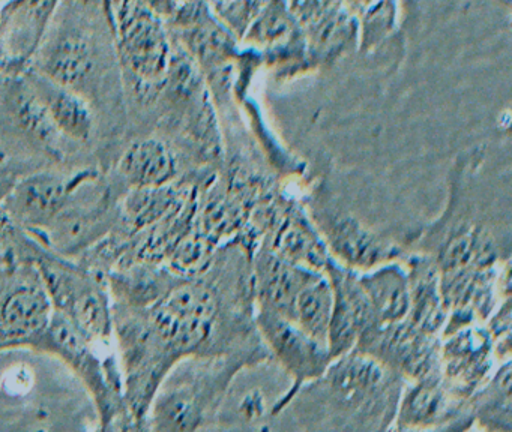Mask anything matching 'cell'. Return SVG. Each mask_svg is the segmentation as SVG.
Masks as SVG:
<instances>
[{"label": "cell", "instance_id": "obj_29", "mask_svg": "<svg viewBox=\"0 0 512 432\" xmlns=\"http://www.w3.org/2000/svg\"><path fill=\"white\" fill-rule=\"evenodd\" d=\"M349 3L364 20L365 41L385 35L391 27L395 12L392 0H349Z\"/></svg>", "mask_w": 512, "mask_h": 432}, {"label": "cell", "instance_id": "obj_1", "mask_svg": "<svg viewBox=\"0 0 512 432\" xmlns=\"http://www.w3.org/2000/svg\"><path fill=\"white\" fill-rule=\"evenodd\" d=\"M100 431L80 378L53 354L0 351V431Z\"/></svg>", "mask_w": 512, "mask_h": 432}, {"label": "cell", "instance_id": "obj_18", "mask_svg": "<svg viewBox=\"0 0 512 432\" xmlns=\"http://www.w3.org/2000/svg\"><path fill=\"white\" fill-rule=\"evenodd\" d=\"M409 314L406 320L422 332L439 336L448 321V309L440 291V269L430 255L409 260Z\"/></svg>", "mask_w": 512, "mask_h": 432}, {"label": "cell", "instance_id": "obj_3", "mask_svg": "<svg viewBox=\"0 0 512 432\" xmlns=\"http://www.w3.org/2000/svg\"><path fill=\"white\" fill-rule=\"evenodd\" d=\"M35 350L61 359L85 384L97 410L100 431H134L125 404L116 344L92 342L67 318L52 312L49 326Z\"/></svg>", "mask_w": 512, "mask_h": 432}, {"label": "cell", "instance_id": "obj_26", "mask_svg": "<svg viewBox=\"0 0 512 432\" xmlns=\"http://www.w3.org/2000/svg\"><path fill=\"white\" fill-rule=\"evenodd\" d=\"M469 413L490 429H511V362L506 360L484 389L476 390Z\"/></svg>", "mask_w": 512, "mask_h": 432}, {"label": "cell", "instance_id": "obj_14", "mask_svg": "<svg viewBox=\"0 0 512 432\" xmlns=\"http://www.w3.org/2000/svg\"><path fill=\"white\" fill-rule=\"evenodd\" d=\"M397 423L401 429L433 428L452 422L467 407V399L454 395L443 383L440 371L415 380L401 393Z\"/></svg>", "mask_w": 512, "mask_h": 432}, {"label": "cell", "instance_id": "obj_9", "mask_svg": "<svg viewBox=\"0 0 512 432\" xmlns=\"http://www.w3.org/2000/svg\"><path fill=\"white\" fill-rule=\"evenodd\" d=\"M257 324L263 338L268 342L272 354L283 368L292 375L293 386L283 399L278 401L272 413L277 414L292 402L298 390L307 381L316 380L332 362L328 347L308 336L292 320L272 309L260 306Z\"/></svg>", "mask_w": 512, "mask_h": 432}, {"label": "cell", "instance_id": "obj_17", "mask_svg": "<svg viewBox=\"0 0 512 432\" xmlns=\"http://www.w3.org/2000/svg\"><path fill=\"white\" fill-rule=\"evenodd\" d=\"M323 231L332 251L347 266L371 269L389 263L401 255L397 246L380 239L373 231L362 227L352 216H328L323 222Z\"/></svg>", "mask_w": 512, "mask_h": 432}, {"label": "cell", "instance_id": "obj_31", "mask_svg": "<svg viewBox=\"0 0 512 432\" xmlns=\"http://www.w3.org/2000/svg\"><path fill=\"white\" fill-rule=\"evenodd\" d=\"M242 411H245L247 417L259 416L263 411V399L262 395L253 396L247 395L244 404H242Z\"/></svg>", "mask_w": 512, "mask_h": 432}, {"label": "cell", "instance_id": "obj_15", "mask_svg": "<svg viewBox=\"0 0 512 432\" xmlns=\"http://www.w3.org/2000/svg\"><path fill=\"white\" fill-rule=\"evenodd\" d=\"M181 279L166 264L134 261L112 270L107 284L113 306L146 309L160 302Z\"/></svg>", "mask_w": 512, "mask_h": 432}, {"label": "cell", "instance_id": "obj_25", "mask_svg": "<svg viewBox=\"0 0 512 432\" xmlns=\"http://www.w3.org/2000/svg\"><path fill=\"white\" fill-rule=\"evenodd\" d=\"M332 303H334V293H332L331 282L328 276L319 275L299 291L293 303L290 320L301 327L308 336L328 347Z\"/></svg>", "mask_w": 512, "mask_h": 432}, {"label": "cell", "instance_id": "obj_30", "mask_svg": "<svg viewBox=\"0 0 512 432\" xmlns=\"http://www.w3.org/2000/svg\"><path fill=\"white\" fill-rule=\"evenodd\" d=\"M289 17L281 0H274L260 14L259 20L251 30L250 38L257 42H274L286 35L289 30Z\"/></svg>", "mask_w": 512, "mask_h": 432}, {"label": "cell", "instance_id": "obj_13", "mask_svg": "<svg viewBox=\"0 0 512 432\" xmlns=\"http://www.w3.org/2000/svg\"><path fill=\"white\" fill-rule=\"evenodd\" d=\"M325 273L334 293L328 330V350L334 360L355 348L359 336L371 324V311L359 275L332 258Z\"/></svg>", "mask_w": 512, "mask_h": 432}, {"label": "cell", "instance_id": "obj_20", "mask_svg": "<svg viewBox=\"0 0 512 432\" xmlns=\"http://www.w3.org/2000/svg\"><path fill=\"white\" fill-rule=\"evenodd\" d=\"M55 5L56 0H13L0 18V50L14 59L31 56Z\"/></svg>", "mask_w": 512, "mask_h": 432}, {"label": "cell", "instance_id": "obj_24", "mask_svg": "<svg viewBox=\"0 0 512 432\" xmlns=\"http://www.w3.org/2000/svg\"><path fill=\"white\" fill-rule=\"evenodd\" d=\"M434 260L440 272L466 267H491L496 260V245L484 228L466 225L455 228Z\"/></svg>", "mask_w": 512, "mask_h": 432}, {"label": "cell", "instance_id": "obj_16", "mask_svg": "<svg viewBox=\"0 0 512 432\" xmlns=\"http://www.w3.org/2000/svg\"><path fill=\"white\" fill-rule=\"evenodd\" d=\"M254 270L260 306L272 309L289 320L292 318L293 303L299 291L322 275L284 260L272 249H262L257 254Z\"/></svg>", "mask_w": 512, "mask_h": 432}, {"label": "cell", "instance_id": "obj_5", "mask_svg": "<svg viewBox=\"0 0 512 432\" xmlns=\"http://www.w3.org/2000/svg\"><path fill=\"white\" fill-rule=\"evenodd\" d=\"M31 261L40 272L53 312L67 318L92 342L115 345L107 276L46 248L38 240Z\"/></svg>", "mask_w": 512, "mask_h": 432}, {"label": "cell", "instance_id": "obj_28", "mask_svg": "<svg viewBox=\"0 0 512 432\" xmlns=\"http://www.w3.org/2000/svg\"><path fill=\"white\" fill-rule=\"evenodd\" d=\"M32 243H34V237L11 219L4 203L0 200V264L31 261L29 252H31Z\"/></svg>", "mask_w": 512, "mask_h": 432}, {"label": "cell", "instance_id": "obj_7", "mask_svg": "<svg viewBox=\"0 0 512 432\" xmlns=\"http://www.w3.org/2000/svg\"><path fill=\"white\" fill-rule=\"evenodd\" d=\"M101 167L46 168L20 177L2 200L8 215L32 237L41 236Z\"/></svg>", "mask_w": 512, "mask_h": 432}, {"label": "cell", "instance_id": "obj_4", "mask_svg": "<svg viewBox=\"0 0 512 432\" xmlns=\"http://www.w3.org/2000/svg\"><path fill=\"white\" fill-rule=\"evenodd\" d=\"M223 357L188 356L179 360L161 381L149 405L145 431H196L220 405L230 378Z\"/></svg>", "mask_w": 512, "mask_h": 432}, {"label": "cell", "instance_id": "obj_27", "mask_svg": "<svg viewBox=\"0 0 512 432\" xmlns=\"http://www.w3.org/2000/svg\"><path fill=\"white\" fill-rule=\"evenodd\" d=\"M214 249L215 240L193 227L164 264L182 278H197L211 269Z\"/></svg>", "mask_w": 512, "mask_h": 432}, {"label": "cell", "instance_id": "obj_21", "mask_svg": "<svg viewBox=\"0 0 512 432\" xmlns=\"http://www.w3.org/2000/svg\"><path fill=\"white\" fill-rule=\"evenodd\" d=\"M496 281L491 267L440 272V291L449 311H463L473 318L488 317L493 306V287Z\"/></svg>", "mask_w": 512, "mask_h": 432}, {"label": "cell", "instance_id": "obj_6", "mask_svg": "<svg viewBox=\"0 0 512 432\" xmlns=\"http://www.w3.org/2000/svg\"><path fill=\"white\" fill-rule=\"evenodd\" d=\"M52 312L49 294L32 261L0 264V351L37 348Z\"/></svg>", "mask_w": 512, "mask_h": 432}, {"label": "cell", "instance_id": "obj_23", "mask_svg": "<svg viewBox=\"0 0 512 432\" xmlns=\"http://www.w3.org/2000/svg\"><path fill=\"white\" fill-rule=\"evenodd\" d=\"M92 69L94 60L88 41L82 35L68 33L55 41L35 71L86 98V83L91 80Z\"/></svg>", "mask_w": 512, "mask_h": 432}, {"label": "cell", "instance_id": "obj_10", "mask_svg": "<svg viewBox=\"0 0 512 432\" xmlns=\"http://www.w3.org/2000/svg\"><path fill=\"white\" fill-rule=\"evenodd\" d=\"M106 171L122 192L169 185L187 176L175 147L158 135L134 138Z\"/></svg>", "mask_w": 512, "mask_h": 432}, {"label": "cell", "instance_id": "obj_2", "mask_svg": "<svg viewBox=\"0 0 512 432\" xmlns=\"http://www.w3.org/2000/svg\"><path fill=\"white\" fill-rule=\"evenodd\" d=\"M301 402L317 404L328 419L364 423V428H385L397 414L403 393L401 375L370 354L349 351L329 363L326 371L302 386ZM295 395V396H296Z\"/></svg>", "mask_w": 512, "mask_h": 432}, {"label": "cell", "instance_id": "obj_11", "mask_svg": "<svg viewBox=\"0 0 512 432\" xmlns=\"http://www.w3.org/2000/svg\"><path fill=\"white\" fill-rule=\"evenodd\" d=\"M494 342L488 330L473 324L448 335L440 345V377L454 395L469 399L487 380Z\"/></svg>", "mask_w": 512, "mask_h": 432}, {"label": "cell", "instance_id": "obj_19", "mask_svg": "<svg viewBox=\"0 0 512 432\" xmlns=\"http://www.w3.org/2000/svg\"><path fill=\"white\" fill-rule=\"evenodd\" d=\"M359 282L370 303V326H388L406 320L409 314V281L400 264H380L373 272L359 275ZM368 326V327H370Z\"/></svg>", "mask_w": 512, "mask_h": 432}, {"label": "cell", "instance_id": "obj_12", "mask_svg": "<svg viewBox=\"0 0 512 432\" xmlns=\"http://www.w3.org/2000/svg\"><path fill=\"white\" fill-rule=\"evenodd\" d=\"M25 81L43 105L56 131L68 143L88 152L97 140L100 129L94 105L85 96L50 80L38 71H29Z\"/></svg>", "mask_w": 512, "mask_h": 432}, {"label": "cell", "instance_id": "obj_8", "mask_svg": "<svg viewBox=\"0 0 512 432\" xmlns=\"http://www.w3.org/2000/svg\"><path fill=\"white\" fill-rule=\"evenodd\" d=\"M119 41L125 65L136 78L137 98L151 101L160 90L157 84L170 69V47L163 26L146 6L133 0L122 8Z\"/></svg>", "mask_w": 512, "mask_h": 432}, {"label": "cell", "instance_id": "obj_22", "mask_svg": "<svg viewBox=\"0 0 512 432\" xmlns=\"http://www.w3.org/2000/svg\"><path fill=\"white\" fill-rule=\"evenodd\" d=\"M272 251L290 263L314 272H325L332 257L316 228L298 212H289L272 236Z\"/></svg>", "mask_w": 512, "mask_h": 432}]
</instances>
